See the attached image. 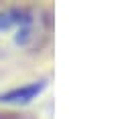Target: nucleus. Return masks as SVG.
I'll list each match as a JSON object with an SVG mask.
<instances>
[{"label":"nucleus","mask_w":122,"mask_h":119,"mask_svg":"<svg viewBox=\"0 0 122 119\" xmlns=\"http://www.w3.org/2000/svg\"><path fill=\"white\" fill-rule=\"evenodd\" d=\"M45 89V83L43 81H37V83H30V85L25 87H18V89H12L8 93L0 95V101L2 103H12V105H22V103H29Z\"/></svg>","instance_id":"f257e3e1"}]
</instances>
